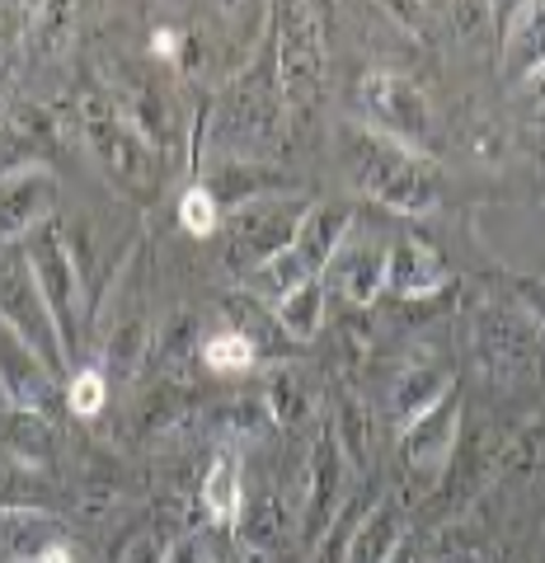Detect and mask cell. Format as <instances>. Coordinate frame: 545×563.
I'll use <instances>...</instances> for the list:
<instances>
[{
    "instance_id": "obj_1",
    "label": "cell",
    "mask_w": 545,
    "mask_h": 563,
    "mask_svg": "<svg viewBox=\"0 0 545 563\" xmlns=\"http://www.w3.org/2000/svg\"><path fill=\"white\" fill-rule=\"evenodd\" d=\"M339 132H344L339 146H344L348 174H353L362 198H372L377 207L404 211V217H424V211L437 207L443 179H437V169L424 151L404 146V141L367 128V122H348Z\"/></svg>"
},
{
    "instance_id": "obj_2",
    "label": "cell",
    "mask_w": 545,
    "mask_h": 563,
    "mask_svg": "<svg viewBox=\"0 0 545 563\" xmlns=\"http://www.w3.org/2000/svg\"><path fill=\"white\" fill-rule=\"evenodd\" d=\"M80 132H85V141H90L99 169L109 174L122 192H132V198H151V192L165 184L161 155H155L146 141L132 132V122L122 118L113 90H99V85L85 90V99H80Z\"/></svg>"
},
{
    "instance_id": "obj_3",
    "label": "cell",
    "mask_w": 545,
    "mask_h": 563,
    "mask_svg": "<svg viewBox=\"0 0 545 563\" xmlns=\"http://www.w3.org/2000/svg\"><path fill=\"white\" fill-rule=\"evenodd\" d=\"M24 263L33 282H39L43 301L52 310V324L62 333V352H66V366L80 352V324H85V282H80V263L66 250V240L57 225H39L29 240H24Z\"/></svg>"
},
{
    "instance_id": "obj_4",
    "label": "cell",
    "mask_w": 545,
    "mask_h": 563,
    "mask_svg": "<svg viewBox=\"0 0 545 563\" xmlns=\"http://www.w3.org/2000/svg\"><path fill=\"white\" fill-rule=\"evenodd\" d=\"M277 43H273V70H277V95L292 109L320 99L325 90V29L320 10L310 5H283L277 10Z\"/></svg>"
},
{
    "instance_id": "obj_5",
    "label": "cell",
    "mask_w": 545,
    "mask_h": 563,
    "mask_svg": "<svg viewBox=\"0 0 545 563\" xmlns=\"http://www.w3.org/2000/svg\"><path fill=\"white\" fill-rule=\"evenodd\" d=\"M306 211L310 207L287 202V198H269V202H254L244 211H231V250H226V263L250 277L259 268H269L273 258H283L292 250Z\"/></svg>"
},
{
    "instance_id": "obj_6",
    "label": "cell",
    "mask_w": 545,
    "mask_h": 563,
    "mask_svg": "<svg viewBox=\"0 0 545 563\" xmlns=\"http://www.w3.org/2000/svg\"><path fill=\"white\" fill-rule=\"evenodd\" d=\"M0 324H6L14 339L29 343L52 372H66V352H62V333L52 324V310L43 301L39 282H33L24 254L0 263Z\"/></svg>"
},
{
    "instance_id": "obj_7",
    "label": "cell",
    "mask_w": 545,
    "mask_h": 563,
    "mask_svg": "<svg viewBox=\"0 0 545 563\" xmlns=\"http://www.w3.org/2000/svg\"><path fill=\"white\" fill-rule=\"evenodd\" d=\"M456 442H461V390H451L433 404V409L410 422V428L400 432V451H404V470H410V479L418 488H433L443 484V474L456 455Z\"/></svg>"
},
{
    "instance_id": "obj_8",
    "label": "cell",
    "mask_w": 545,
    "mask_h": 563,
    "mask_svg": "<svg viewBox=\"0 0 545 563\" xmlns=\"http://www.w3.org/2000/svg\"><path fill=\"white\" fill-rule=\"evenodd\" d=\"M362 103H367V113H372L367 128L395 136L404 146L424 151V141L433 136L428 95L418 90L414 80H404L400 70H372V76L362 80Z\"/></svg>"
},
{
    "instance_id": "obj_9",
    "label": "cell",
    "mask_w": 545,
    "mask_h": 563,
    "mask_svg": "<svg viewBox=\"0 0 545 563\" xmlns=\"http://www.w3.org/2000/svg\"><path fill=\"white\" fill-rule=\"evenodd\" d=\"M475 362H480L484 380L499 385V390H513V385L536 380L532 329L508 310H484L480 324H475Z\"/></svg>"
},
{
    "instance_id": "obj_10",
    "label": "cell",
    "mask_w": 545,
    "mask_h": 563,
    "mask_svg": "<svg viewBox=\"0 0 545 563\" xmlns=\"http://www.w3.org/2000/svg\"><path fill=\"white\" fill-rule=\"evenodd\" d=\"M113 99H118L122 118L132 122V132L142 136L161 161L179 146V118H174V103L155 76H146V70H122L113 85Z\"/></svg>"
},
{
    "instance_id": "obj_11",
    "label": "cell",
    "mask_w": 545,
    "mask_h": 563,
    "mask_svg": "<svg viewBox=\"0 0 545 563\" xmlns=\"http://www.w3.org/2000/svg\"><path fill=\"white\" fill-rule=\"evenodd\" d=\"M348 503V455L334 432H320L310 446V479H306V544H320V536L334 526V517Z\"/></svg>"
},
{
    "instance_id": "obj_12",
    "label": "cell",
    "mask_w": 545,
    "mask_h": 563,
    "mask_svg": "<svg viewBox=\"0 0 545 563\" xmlns=\"http://www.w3.org/2000/svg\"><path fill=\"white\" fill-rule=\"evenodd\" d=\"M269 52H259L254 66H244V76L236 85V103L226 113V132L240 151H269L277 136V90H273V70L263 66Z\"/></svg>"
},
{
    "instance_id": "obj_13",
    "label": "cell",
    "mask_w": 545,
    "mask_h": 563,
    "mask_svg": "<svg viewBox=\"0 0 545 563\" xmlns=\"http://www.w3.org/2000/svg\"><path fill=\"white\" fill-rule=\"evenodd\" d=\"M385 273H391V244H381L372 235H353L348 231V240L339 244V254L329 258V268L320 273L325 291L334 287L344 296V301L353 306H372L377 296L385 291Z\"/></svg>"
},
{
    "instance_id": "obj_14",
    "label": "cell",
    "mask_w": 545,
    "mask_h": 563,
    "mask_svg": "<svg viewBox=\"0 0 545 563\" xmlns=\"http://www.w3.org/2000/svg\"><path fill=\"white\" fill-rule=\"evenodd\" d=\"M52 207H57V179L47 165L0 174V244L29 240L39 225H47Z\"/></svg>"
},
{
    "instance_id": "obj_15",
    "label": "cell",
    "mask_w": 545,
    "mask_h": 563,
    "mask_svg": "<svg viewBox=\"0 0 545 563\" xmlns=\"http://www.w3.org/2000/svg\"><path fill=\"white\" fill-rule=\"evenodd\" d=\"M0 395L14 409L33 413H52V399H57V372L29 343L14 339L6 324H0Z\"/></svg>"
},
{
    "instance_id": "obj_16",
    "label": "cell",
    "mask_w": 545,
    "mask_h": 563,
    "mask_svg": "<svg viewBox=\"0 0 545 563\" xmlns=\"http://www.w3.org/2000/svg\"><path fill=\"white\" fill-rule=\"evenodd\" d=\"M57 118H52L43 103L33 99H20L14 109H6V122H0V165L10 161L6 174L14 169H33L43 155L57 146Z\"/></svg>"
},
{
    "instance_id": "obj_17",
    "label": "cell",
    "mask_w": 545,
    "mask_h": 563,
    "mask_svg": "<svg viewBox=\"0 0 545 563\" xmlns=\"http://www.w3.org/2000/svg\"><path fill=\"white\" fill-rule=\"evenodd\" d=\"M0 451H6L10 461L29 465V470H47L52 451H57V428H52L47 413L0 404Z\"/></svg>"
},
{
    "instance_id": "obj_18",
    "label": "cell",
    "mask_w": 545,
    "mask_h": 563,
    "mask_svg": "<svg viewBox=\"0 0 545 563\" xmlns=\"http://www.w3.org/2000/svg\"><path fill=\"white\" fill-rule=\"evenodd\" d=\"M447 390H451V372H447V366H437V362H410L395 376V385H391V418H395V428L404 432L410 422H418Z\"/></svg>"
},
{
    "instance_id": "obj_19",
    "label": "cell",
    "mask_w": 545,
    "mask_h": 563,
    "mask_svg": "<svg viewBox=\"0 0 545 563\" xmlns=\"http://www.w3.org/2000/svg\"><path fill=\"white\" fill-rule=\"evenodd\" d=\"M545 66V5H517L503 33V76L532 80Z\"/></svg>"
},
{
    "instance_id": "obj_20",
    "label": "cell",
    "mask_w": 545,
    "mask_h": 563,
    "mask_svg": "<svg viewBox=\"0 0 545 563\" xmlns=\"http://www.w3.org/2000/svg\"><path fill=\"white\" fill-rule=\"evenodd\" d=\"M52 544H62V526L47 512H29V507L0 512V554L10 563H39Z\"/></svg>"
},
{
    "instance_id": "obj_21",
    "label": "cell",
    "mask_w": 545,
    "mask_h": 563,
    "mask_svg": "<svg viewBox=\"0 0 545 563\" xmlns=\"http://www.w3.org/2000/svg\"><path fill=\"white\" fill-rule=\"evenodd\" d=\"M203 188L212 192L221 211H244V207H254V202H269L273 192H283L287 184L277 179L269 165H236L231 161V165H221Z\"/></svg>"
},
{
    "instance_id": "obj_22",
    "label": "cell",
    "mask_w": 545,
    "mask_h": 563,
    "mask_svg": "<svg viewBox=\"0 0 545 563\" xmlns=\"http://www.w3.org/2000/svg\"><path fill=\"white\" fill-rule=\"evenodd\" d=\"M447 282V268L428 244L418 240H395L391 244V273H385V287L400 296H428Z\"/></svg>"
},
{
    "instance_id": "obj_23",
    "label": "cell",
    "mask_w": 545,
    "mask_h": 563,
    "mask_svg": "<svg viewBox=\"0 0 545 563\" xmlns=\"http://www.w3.org/2000/svg\"><path fill=\"white\" fill-rule=\"evenodd\" d=\"M404 536L400 503H377L367 521L358 526L353 544H348V563H385V554L395 550V540Z\"/></svg>"
},
{
    "instance_id": "obj_24",
    "label": "cell",
    "mask_w": 545,
    "mask_h": 563,
    "mask_svg": "<svg viewBox=\"0 0 545 563\" xmlns=\"http://www.w3.org/2000/svg\"><path fill=\"white\" fill-rule=\"evenodd\" d=\"M72 5H39L33 20L24 24V52L33 62H52L72 47V33H76V20H72Z\"/></svg>"
},
{
    "instance_id": "obj_25",
    "label": "cell",
    "mask_w": 545,
    "mask_h": 563,
    "mask_svg": "<svg viewBox=\"0 0 545 563\" xmlns=\"http://www.w3.org/2000/svg\"><path fill=\"white\" fill-rule=\"evenodd\" d=\"M203 352V343H198V320L193 314H170V320L155 329V339H151V357L161 362V372L174 380V376H184V366L193 362Z\"/></svg>"
},
{
    "instance_id": "obj_26",
    "label": "cell",
    "mask_w": 545,
    "mask_h": 563,
    "mask_svg": "<svg viewBox=\"0 0 545 563\" xmlns=\"http://www.w3.org/2000/svg\"><path fill=\"white\" fill-rule=\"evenodd\" d=\"M277 329L287 333V339H310L315 329L325 320V282L310 277L302 287H292L287 296H277V310H273Z\"/></svg>"
},
{
    "instance_id": "obj_27",
    "label": "cell",
    "mask_w": 545,
    "mask_h": 563,
    "mask_svg": "<svg viewBox=\"0 0 545 563\" xmlns=\"http://www.w3.org/2000/svg\"><path fill=\"white\" fill-rule=\"evenodd\" d=\"M263 404H269V413L277 428H302L306 413H310V385L306 376L296 372V366H277L263 385Z\"/></svg>"
},
{
    "instance_id": "obj_28",
    "label": "cell",
    "mask_w": 545,
    "mask_h": 563,
    "mask_svg": "<svg viewBox=\"0 0 545 563\" xmlns=\"http://www.w3.org/2000/svg\"><path fill=\"white\" fill-rule=\"evenodd\" d=\"M198 503L207 507V517L221 521V526H236L244 503H240V470L231 455H217L212 470L203 474V488H198Z\"/></svg>"
},
{
    "instance_id": "obj_29",
    "label": "cell",
    "mask_w": 545,
    "mask_h": 563,
    "mask_svg": "<svg viewBox=\"0 0 545 563\" xmlns=\"http://www.w3.org/2000/svg\"><path fill=\"white\" fill-rule=\"evenodd\" d=\"M240 536H244V544H254V550H283V540L292 536V512L283 507V498L263 493L250 512H240Z\"/></svg>"
},
{
    "instance_id": "obj_30",
    "label": "cell",
    "mask_w": 545,
    "mask_h": 563,
    "mask_svg": "<svg viewBox=\"0 0 545 563\" xmlns=\"http://www.w3.org/2000/svg\"><path fill=\"white\" fill-rule=\"evenodd\" d=\"M207 422H212V432H231V437H263V432L277 428L273 413H269V404H263V395L221 399L217 409L207 413Z\"/></svg>"
},
{
    "instance_id": "obj_31",
    "label": "cell",
    "mask_w": 545,
    "mask_h": 563,
    "mask_svg": "<svg viewBox=\"0 0 545 563\" xmlns=\"http://www.w3.org/2000/svg\"><path fill=\"white\" fill-rule=\"evenodd\" d=\"M6 507H29V512H47V479L39 470L10 461L0 451V512Z\"/></svg>"
},
{
    "instance_id": "obj_32",
    "label": "cell",
    "mask_w": 545,
    "mask_h": 563,
    "mask_svg": "<svg viewBox=\"0 0 545 563\" xmlns=\"http://www.w3.org/2000/svg\"><path fill=\"white\" fill-rule=\"evenodd\" d=\"M372 498L367 493H353V498L344 503V512L334 517V526L320 536V544H315V563H348V544H353L358 526L367 521V512H372Z\"/></svg>"
},
{
    "instance_id": "obj_33",
    "label": "cell",
    "mask_w": 545,
    "mask_h": 563,
    "mask_svg": "<svg viewBox=\"0 0 545 563\" xmlns=\"http://www.w3.org/2000/svg\"><path fill=\"white\" fill-rule=\"evenodd\" d=\"M377 422H372V413L362 409L358 399H348L344 409H339V446H344V455H348V465H358V470H367L372 465V455H377Z\"/></svg>"
},
{
    "instance_id": "obj_34",
    "label": "cell",
    "mask_w": 545,
    "mask_h": 563,
    "mask_svg": "<svg viewBox=\"0 0 545 563\" xmlns=\"http://www.w3.org/2000/svg\"><path fill=\"white\" fill-rule=\"evenodd\" d=\"M188 409H193L188 395L174 380H165V385H155V390L142 399V409H137V428H142V432H174L188 418Z\"/></svg>"
},
{
    "instance_id": "obj_35",
    "label": "cell",
    "mask_w": 545,
    "mask_h": 563,
    "mask_svg": "<svg viewBox=\"0 0 545 563\" xmlns=\"http://www.w3.org/2000/svg\"><path fill=\"white\" fill-rule=\"evenodd\" d=\"M198 362L207 366V372H217V376L250 372L254 366V343L244 339V333H236V329H221V333H212V339H203Z\"/></svg>"
},
{
    "instance_id": "obj_36",
    "label": "cell",
    "mask_w": 545,
    "mask_h": 563,
    "mask_svg": "<svg viewBox=\"0 0 545 563\" xmlns=\"http://www.w3.org/2000/svg\"><path fill=\"white\" fill-rule=\"evenodd\" d=\"M433 563H489V540L480 536V526L456 521L447 526L433 544Z\"/></svg>"
},
{
    "instance_id": "obj_37",
    "label": "cell",
    "mask_w": 545,
    "mask_h": 563,
    "mask_svg": "<svg viewBox=\"0 0 545 563\" xmlns=\"http://www.w3.org/2000/svg\"><path fill=\"white\" fill-rule=\"evenodd\" d=\"M179 225L188 235H212L217 225H221V207H217V198L207 192L203 184H193L188 192H184V202H179Z\"/></svg>"
},
{
    "instance_id": "obj_38",
    "label": "cell",
    "mask_w": 545,
    "mask_h": 563,
    "mask_svg": "<svg viewBox=\"0 0 545 563\" xmlns=\"http://www.w3.org/2000/svg\"><path fill=\"white\" fill-rule=\"evenodd\" d=\"M103 395H109V376L99 366H85V372H72V385H66V404L80 418H95L103 409Z\"/></svg>"
},
{
    "instance_id": "obj_39",
    "label": "cell",
    "mask_w": 545,
    "mask_h": 563,
    "mask_svg": "<svg viewBox=\"0 0 545 563\" xmlns=\"http://www.w3.org/2000/svg\"><path fill=\"white\" fill-rule=\"evenodd\" d=\"M113 493H118V484H113V474H109V470H103V465H95L90 474H85V484H80V512H90V517H99V512H109Z\"/></svg>"
},
{
    "instance_id": "obj_40",
    "label": "cell",
    "mask_w": 545,
    "mask_h": 563,
    "mask_svg": "<svg viewBox=\"0 0 545 563\" xmlns=\"http://www.w3.org/2000/svg\"><path fill=\"white\" fill-rule=\"evenodd\" d=\"M165 563H217V559H212V550H207L203 536L188 531L179 544H170V550H165Z\"/></svg>"
},
{
    "instance_id": "obj_41",
    "label": "cell",
    "mask_w": 545,
    "mask_h": 563,
    "mask_svg": "<svg viewBox=\"0 0 545 563\" xmlns=\"http://www.w3.org/2000/svg\"><path fill=\"white\" fill-rule=\"evenodd\" d=\"M118 563H165V550H161V540H151V536H137L128 550H122Z\"/></svg>"
},
{
    "instance_id": "obj_42",
    "label": "cell",
    "mask_w": 545,
    "mask_h": 563,
    "mask_svg": "<svg viewBox=\"0 0 545 563\" xmlns=\"http://www.w3.org/2000/svg\"><path fill=\"white\" fill-rule=\"evenodd\" d=\"M385 563H424V550H418V540H414L410 531H404V536L395 540V550L385 554Z\"/></svg>"
},
{
    "instance_id": "obj_43",
    "label": "cell",
    "mask_w": 545,
    "mask_h": 563,
    "mask_svg": "<svg viewBox=\"0 0 545 563\" xmlns=\"http://www.w3.org/2000/svg\"><path fill=\"white\" fill-rule=\"evenodd\" d=\"M532 90H536V103H532V122H541V128H545V66H541L536 76H532Z\"/></svg>"
},
{
    "instance_id": "obj_44",
    "label": "cell",
    "mask_w": 545,
    "mask_h": 563,
    "mask_svg": "<svg viewBox=\"0 0 545 563\" xmlns=\"http://www.w3.org/2000/svg\"><path fill=\"white\" fill-rule=\"evenodd\" d=\"M39 563H76V559H72V544H66V540H62V544H52V550H47Z\"/></svg>"
},
{
    "instance_id": "obj_45",
    "label": "cell",
    "mask_w": 545,
    "mask_h": 563,
    "mask_svg": "<svg viewBox=\"0 0 545 563\" xmlns=\"http://www.w3.org/2000/svg\"><path fill=\"white\" fill-rule=\"evenodd\" d=\"M541 333H545V314H541Z\"/></svg>"
},
{
    "instance_id": "obj_46",
    "label": "cell",
    "mask_w": 545,
    "mask_h": 563,
    "mask_svg": "<svg viewBox=\"0 0 545 563\" xmlns=\"http://www.w3.org/2000/svg\"><path fill=\"white\" fill-rule=\"evenodd\" d=\"M0 263H6V258H0Z\"/></svg>"
}]
</instances>
